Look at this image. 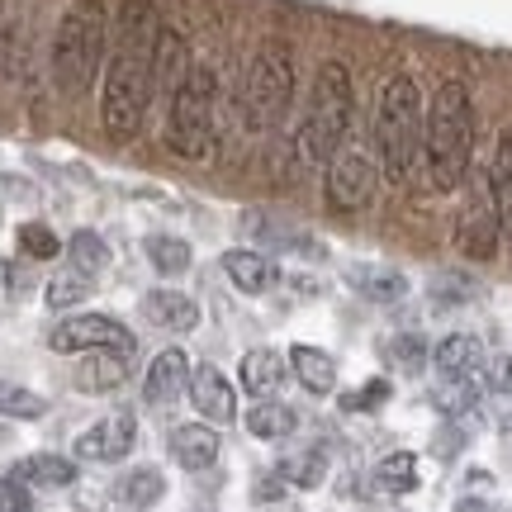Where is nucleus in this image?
Returning a JSON list of instances; mask_svg holds the SVG:
<instances>
[{
	"label": "nucleus",
	"mask_w": 512,
	"mask_h": 512,
	"mask_svg": "<svg viewBox=\"0 0 512 512\" xmlns=\"http://www.w3.org/2000/svg\"><path fill=\"white\" fill-rule=\"evenodd\" d=\"M124 380H128V356H119V351H91L86 366H76V384L91 389V394L119 389Z\"/></svg>",
	"instance_id": "4be33fe9"
},
{
	"label": "nucleus",
	"mask_w": 512,
	"mask_h": 512,
	"mask_svg": "<svg viewBox=\"0 0 512 512\" xmlns=\"http://www.w3.org/2000/svg\"><path fill=\"white\" fill-rule=\"evenodd\" d=\"M351 128V72L347 62H323L313 76L309 114L299 124V157L304 166H328L342 152V138Z\"/></svg>",
	"instance_id": "39448f33"
},
{
	"label": "nucleus",
	"mask_w": 512,
	"mask_h": 512,
	"mask_svg": "<svg viewBox=\"0 0 512 512\" xmlns=\"http://www.w3.org/2000/svg\"><path fill=\"white\" fill-rule=\"evenodd\" d=\"M437 370L441 380H479L484 375V342L470 332H451L437 347Z\"/></svg>",
	"instance_id": "2eb2a0df"
},
{
	"label": "nucleus",
	"mask_w": 512,
	"mask_h": 512,
	"mask_svg": "<svg viewBox=\"0 0 512 512\" xmlns=\"http://www.w3.org/2000/svg\"><path fill=\"white\" fill-rule=\"evenodd\" d=\"M375 484H380L384 494H413L418 489V456H408V451L384 456L375 465Z\"/></svg>",
	"instance_id": "cd10ccee"
},
{
	"label": "nucleus",
	"mask_w": 512,
	"mask_h": 512,
	"mask_svg": "<svg viewBox=\"0 0 512 512\" xmlns=\"http://www.w3.org/2000/svg\"><path fill=\"white\" fill-rule=\"evenodd\" d=\"M133 441H138V422L128 418V413H114V418L95 422V427H86V432L76 437V460L114 465V460H124L128 451H133Z\"/></svg>",
	"instance_id": "9b49d317"
},
{
	"label": "nucleus",
	"mask_w": 512,
	"mask_h": 512,
	"mask_svg": "<svg viewBox=\"0 0 512 512\" xmlns=\"http://www.w3.org/2000/svg\"><path fill=\"white\" fill-rule=\"evenodd\" d=\"M375 162H370L366 152H356V147H347V152H337L328 162V181H323V190H328V204L337 209V214H361L370 200H375Z\"/></svg>",
	"instance_id": "1a4fd4ad"
},
{
	"label": "nucleus",
	"mask_w": 512,
	"mask_h": 512,
	"mask_svg": "<svg viewBox=\"0 0 512 512\" xmlns=\"http://www.w3.org/2000/svg\"><path fill=\"white\" fill-rule=\"evenodd\" d=\"M223 271L233 275V285H238L242 294H266L280 280V271H275V261L266 252H252V247H238V252L223 256Z\"/></svg>",
	"instance_id": "a211bd4d"
},
{
	"label": "nucleus",
	"mask_w": 512,
	"mask_h": 512,
	"mask_svg": "<svg viewBox=\"0 0 512 512\" xmlns=\"http://www.w3.org/2000/svg\"><path fill=\"white\" fill-rule=\"evenodd\" d=\"M147 261H152V271L181 275V271H190L195 252H190V242L185 238H166V233H157V238H147Z\"/></svg>",
	"instance_id": "c85d7f7f"
},
{
	"label": "nucleus",
	"mask_w": 512,
	"mask_h": 512,
	"mask_svg": "<svg viewBox=\"0 0 512 512\" xmlns=\"http://www.w3.org/2000/svg\"><path fill=\"white\" fill-rule=\"evenodd\" d=\"M48 413V403H43V394H34V389H24V384H10L0 380V418H19V422H34Z\"/></svg>",
	"instance_id": "c756f323"
},
{
	"label": "nucleus",
	"mask_w": 512,
	"mask_h": 512,
	"mask_svg": "<svg viewBox=\"0 0 512 512\" xmlns=\"http://www.w3.org/2000/svg\"><path fill=\"white\" fill-rule=\"evenodd\" d=\"M422 133H427V114H422V91L408 72L389 76L380 91V110H375V152H380L384 181L403 185L413 176L422 157Z\"/></svg>",
	"instance_id": "7ed1b4c3"
},
{
	"label": "nucleus",
	"mask_w": 512,
	"mask_h": 512,
	"mask_svg": "<svg viewBox=\"0 0 512 512\" xmlns=\"http://www.w3.org/2000/svg\"><path fill=\"white\" fill-rule=\"evenodd\" d=\"M19 252L34 256V261H53L62 252V242H57L53 228H43V223H24L19 228Z\"/></svg>",
	"instance_id": "473e14b6"
},
{
	"label": "nucleus",
	"mask_w": 512,
	"mask_h": 512,
	"mask_svg": "<svg viewBox=\"0 0 512 512\" xmlns=\"http://www.w3.org/2000/svg\"><path fill=\"white\" fill-rule=\"evenodd\" d=\"M67 266L95 280V275L110 266V247H105V238H100V233H91V228L72 233V242H67Z\"/></svg>",
	"instance_id": "a878e982"
},
{
	"label": "nucleus",
	"mask_w": 512,
	"mask_h": 512,
	"mask_svg": "<svg viewBox=\"0 0 512 512\" xmlns=\"http://www.w3.org/2000/svg\"><path fill=\"white\" fill-rule=\"evenodd\" d=\"M190 43H185L181 29H157V43H152V86H157V95H176V86H181L185 76H190Z\"/></svg>",
	"instance_id": "f8f14e48"
},
{
	"label": "nucleus",
	"mask_w": 512,
	"mask_h": 512,
	"mask_svg": "<svg viewBox=\"0 0 512 512\" xmlns=\"http://www.w3.org/2000/svg\"><path fill=\"white\" fill-rule=\"evenodd\" d=\"M91 294V275H81V271H62L48 280V309H72V304H81Z\"/></svg>",
	"instance_id": "2f4dec72"
},
{
	"label": "nucleus",
	"mask_w": 512,
	"mask_h": 512,
	"mask_svg": "<svg viewBox=\"0 0 512 512\" xmlns=\"http://www.w3.org/2000/svg\"><path fill=\"white\" fill-rule=\"evenodd\" d=\"M489 418L503 427V432H512V394H498L494 389V403H489Z\"/></svg>",
	"instance_id": "4c0bfd02"
},
{
	"label": "nucleus",
	"mask_w": 512,
	"mask_h": 512,
	"mask_svg": "<svg viewBox=\"0 0 512 512\" xmlns=\"http://www.w3.org/2000/svg\"><path fill=\"white\" fill-rule=\"evenodd\" d=\"M34 508V489L19 484L15 475H0V512H29Z\"/></svg>",
	"instance_id": "c9c22d12"
},
{
	"label": "nucleus",
	"mask_w": 512,
	"mask_h": 512,
	"mask_svg": "<svg viewBox=\"0 0 512 512\" xmlns=\"http://www.w3.org/2000/svg\"><path fill=\"white\" fill-rule=\"evenodd\" d=\"M10 475H15L19 484H29V489H72L76 465L67 456H24Z\"/></svg>",
	"instance_id": "aec40b11"
},
{
	"label": "nucleus",
	"mask_w": 512,
	"mask_h": 512,
	"mask_svg": "<svg viewBox=\"0 0 512 512\" xmlns=\"http://www.w3.org/2000/svg\"><path fill=\"white\" fill-rule=\"evenodd\" d=\"M299 427V418H294L290 403H275V399H256L252 413H247V432H252L256 441H285Z\"/></svg>",
	"instance_id": "5701e85b"
},
{
	"label": "nucleus",
	"mask_w": 512,
	"mask_h": 512,
	"mask_svg": "<svg viewBox=\"0 0 512 512\" xmlns=\"http://www.w3.org/2000/svg\"><path fill=\"white\" fill-rule=\"evenodd\" d=\"M166 494V479L162 470H152V465H143V470H128L124 484H119V498H124L133 512H143V508H157Z\"/></svg>",
	"instance_id": "393cba45"
},
{
	"label": "nucleus",
	"mask_w": 512,
	"mask_h": 512,
	"mask_svg": "<svg viewBox=\"0 0 512 512\" xmlns=\"http://www.w3.org/2000/svg\"><path fill=\"white\" fill-rule=\"evenodd\" d=\"M294 100V53L290 43H261L247 67V86H242V119L252 133H271Z\"/></svg>",
	"instance_id": "0eeeda50"
},
{
	"label": "nucleus",
	"mask_w": 512,
	"mask_h": 512,
	"mask_svg": "<svg viewBox=\"0 0 512 512\" xmlns=\"http://www.w3.org/2000/svg\"><path fill=\"white\" fill-rule=\"evenodd\" d=\"M280 479L294 484V489H318L323 479H328V456L323 451H299L280 465Z\"/></svg>",
	"instance_id": "7c9ffc66"
},
{
	"label": "nucleus",
	"mask_w": 512,
	"mask_h": 512,
	"mask_svg": "<svg viewBox=\"0 0 512 512\" xmlns=\"http://www.w3.org/2000/svg\"><path fill=\"white\" fill-rule=\"evenodd\" d=\"M489 190H494L498 219H503V228L512 233V128L498 133L494 162H489Z\"/></svg>",
	"instance_id": "b1692460"
},
{
	"label": "nucleus",
	"mask_w": 512,
	"mask_h": 512,
	"mask_svg": "<svg viewBox=\"0 0 512 512\" xmlns=\"http://www.w3.org/2000/svg\"><path fill=\"white\" fill-rule=\"evenodd\" d=\"M389 361H394L399 370H422V361H427V342H422L418 332H403V337L389 342Z\"/></svg>",
	"instance_id": "72a5a7b5"
},
{
	"label": "nucleus",
	"mask_w": 512,
	"mask_h": 512,
	"mask_svg": "<svg viewBox=\"0 0 512 512\" xmlns=\"http://www.w3.org/2000/svg\"><path fill=\"white\" fill-rule=\"evenodd\" d=\"M456 512H494V508H489L484 498H460V503H456Z\"/></svg>",
	"instance_id": "58836bf2"
},
{
	"label": "nucleus",
	"mask_w": 512,
	"mask_h": 512,
	"mask_svg": "<svg viewBox=\"0 0 512 512\" xmlns=\"http://www.w3.org/2000/svg\"><path fill=\"white\" fill-rule=\"evenodd\" d=\"M190 403L200 408V418L219 422V427H228L238 418V394H233V384L223 380L214 366H200L190 375Z\"/></svg>",
	"instance_id": "ddd939ff"
},
{
	"label": "nucleus",
	"mask_w": 512,
	"mask_h": 512,
	"mask_svg": "<svg viewBox=\"0 0 512 512\" xmlns=\"http://www.w3.org/2000/svg\"><path fill=\"white\" fill-rule=\"evenodd\" d=\"M351 285L370 304H399L403 294H408V280L399 271H351Z\"/></svg>",
	"instance_id": "bb28decb"
},
{
	"label": "nucleus",
	"mask_w": 512,
	"mask_h": 512,
	"mask_svg": "<svg viewBox=\"0 0 512 512\" xmlns=\"http://www.w3.org/2000/svg\"><path fill=\"white\" fill-rule=\"evenodd\" d=\"M475 152V105L460 81H441L432 105H427V133H422V157L427 176L437 190H456L470 171Z\"/></svg>",
	"instance_id": "f03ea898"
},
{
	"label": "nucleus",
	"mask_w": 512,
	"mask_h": 512,
	"mask_svg": "<svg viewBox=\"0 0 512 512\" xmlns=\"http://www.w3.org/2000/svg\"><path fill=\"white\" fill-rule=\"evenodd\" d=\"M171 460L181 470H209L219 460V432L204 427V422H185L171 432Z\"/></svg>",
	"instance_id": "dca6fc26"
},
{
	"label": "nucleus",
	"mask_w": 512,
	"mask_h": 512,
	"mask_svg": "<svg viewBox=\"0 0 512 512\" xmlns=\"http://www.w3.org/2000/svg\"><path fill=\"white\" fill-rule=\"evenodd\" d=\"M214 100H219V72L195 62L166 114V147L185 162H204L214 152Z\"/></svg>",
	"instance_id": "423d86ee"
},
{
	"label": "nucleus",
	"mask_w": 512,
	"mask_h": 512,
	"mask_svg": "<svg viewBox=\"0 0 512 512\" xmlns=\"http://www.w3.org/2000/svg\"><path fill=\"white\" fill-rule=\"evenodd\" d=\"M285 375H290V356H280L275 347H256L242 356V389L252 399H275Z\"/></svg>",
	"instance_id": "4468645a"
},
{
	"label": "nucleus",
	"mask_w": 512,
	"mask_h": 512,
	"mask_svg": "<svg viewBox=\"0 0 512 512\" xmlns=\"http://www.w3.org/2000/svg\"><path fill=\"white\" fill-rule=\"evenodd\" d=\"M498 238H503V219H498V204L489 181L475 190V200L465 204V214L456 223V247L475 261H494L498 256Z\"/></svg>",
	"instance_id": "9d476101"
},
{
	"label": "nucleus",
	"mask_w": 512,
	"mask_h": 512,
	"mask_svg": "<svg viewBox=\"0 0 512 512\" xmlns=\"http://www.w3.org/2000/svg\"><path fill=\"white\" fill-rule=\"evenodd\" d=\"M384 399H389V380H370V384H361V389L342 394V408H351V413H370V408H380Z\"/></svg>",
	"instance_id": "f704fd0d"
},
{
	"label": "nucleus",
	"mask_w": 512,
	"mask_h": 512,
	"mask_svg": "<svg viewBox=\"0 0 512 512\" xmlns=\"http://www.w3.org/2000/svg\"><path fill=\"white\" fill-rule=\"evenodd\" d=\"M190 356H185L181 347H166L152 366H147V375H143V394L152 403H162V399H171V394H181L185 384H190Z\"/></svg>",
	"instance_id": "f3484780"
},
{
	"label": "nucleus",
	"mask_w": 512,
	"mask_h": 512,
	"mask_svg": "<svg viewBox=\"0 0 512 512\" xmlns=\"http://www.w3.org/2000/svg\"><path fill=\"white\" fill-rule=\"evenodd\" d=\"M105 43H110V15L105 0H76L62 15L53 38V81L62 95H86L95 86V72L105 62Z\"/></svg>",
	"instance_id": "20e7f679"
},
{
	"label": "nucleus",
	"mask_w": 512,
	"mask_h": 512,
	"mask_svg": "<svg viewBox=\"0 0 512 512\" xmlns=\"http://www.w3.org/2000/svg\"><path fill=\"white\" fill-rule=\"evenodd\" d=\"M157 15L147 0H124L119 10V38L105 72V95H100V124L110 138H133L143 128L147 105L157 100L152 86V43H157Z\"/></svg>",
	"instance_id": "f257e3e1"
},
{
	"label": "nucleus",
	"mask_w": 512,
	"mask_h": 512,
	"mask_svg": "<svg viewBox=\"0 0 512 512\" xmlns=\"http://www.w3.org/2000/svg\"><path fill=\"white\" fill-rule=\"evenodd\" d=\"M48 347L53 351H119V356H128V351L138 347V337L119 323V318H105V313H81V318H67V323H57L53 332H48Z\"/></svg>",
	"instance_id": "6e6552de"
},
{
	"label": "nucleus",
	"mask_w": 512,
	"mask_h": 512,
	"mask_svg": "<svg viewBox=\"0 0 512 512\" xmlns=\"http://www.w3.org/2000/svg\"><path fill=\"white\" fill-rule=\"evenodd\" d=\"M147 318L166 332H190L200 328V304L185 290H152L147 294Z\"/></svg>",
	"instance_id": "6ab92c4d"
},
{
	"label": "nucleus",
	"mask_w": 512,
	"mask_h": 512,
	"mask_svg": "<svg viewBox=\"0 0 512 512\" xmlns=\"http://www.w3.org/2000/svg\"><path fill=\"white\" fill-rule=\"evenodd\" d=\"M290 366H294V380L304 384L309 394H332V384H337V361H332L328 351L294 347L290 351Z\"/></svg>",
	"instance_id": "412c9836"
},
{
	"label": "nucleus",
	"mask_w": 512,
	"mask_h": 512,
	"mask_svg": "<svg viewBox=\"0 0 512 512\" xmlns=\"http://www.w3.org/2000/svg\"><path fill=\"white\" fill-rule=\"evenodd\" d=\"M489 389H498V394H512V351H503L494 366H489Z\"/></svg>",
	"instance_id": "e433bc0d"
}]
</instances>
